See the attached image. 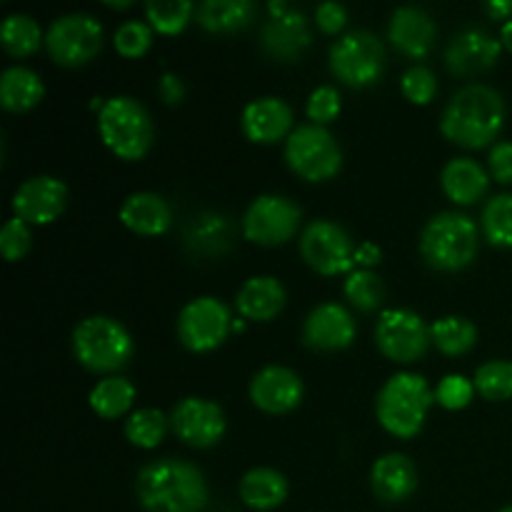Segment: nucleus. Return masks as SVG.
<instances>
[{
	"label": "nucleus",
	"instance_id": "f257e3e1",
	"mask_svg": "<svg viewBox=\"0 0 512 512\" xmlns=\"http://www.w3.org/2000/svg\"><path fill=\"white\" fill-rule=\"evenodd\" d=\"M145 512H200L208 505V483L200 468L178 458L153 460L135 478Z\"/></svg>",
	"mask_w": 512,
	"mask_h": 512
},
{
	"label": "nucleus",
	"instance_id": "f03ea898",
	"mask_svg": "<svg viewBox=\"0 0 512 512\" xmlns=\"http://www.w3.org/2000/svg\"><path fill=\"white\" fill-rule=\"evenodd\" d=\"M505 125V100L490 85L470 83L445 105L440 130L450 143L478 150L493 143Z\"/></svg>",
	"mask_w": 512,
	"mask_h": 512
},
{
	"label": "nucleus",
	"instance_id": "7ed1b4c3",
	"mask_svg": "<svg viewBox=\"0 0 512 512\" xmlns=\"http://www.w3.org/2000/svg\"><path fill=\"white\" fill-rule=\"evenodd\" d=\"M480 248V230L465 213L445 210L433 215L420 233V253L425 263L443 273L468 268Z\"/></svg>",
	"mask_w": 512,
	"mask_h": 512
},
{
	"label": "nucleus",
	"instance_id": "20e7f679",
	"mask_svg": "<svg viewBox=\"0 0 512 512\" xmlns=\"http://www.w3.org/2000/svg\"><path fill=\"white\" fill-rule=\"evenodd\" d=\"M435 403V393L428 380L418 373H395L385 380L375 400L378 423L390 435L400 440H410L423 430L430 405Z\"/></svg>",
	"mask_w": 512,
	"mask_h": 512
},
{
	"label": "nucleus",
	"instance_id": "39448f33",
	"mask_svg": "<svg viewBox=\"0 0 512 512\" xmlns=\"http://www.w3.org/2000/svg\"><path fill=\"white\" fill-rule=\"evenodd\" d=\"M98 133L110 153L133 163L148 155L155 138V125L140 100L130 95H113L100 105Z\"/></svg>",
	"mask_w": 512,
	"mask_h": 512
},
{
	"label": "nucleus",
	"instance_id": "423d86ee",
	"mask_svg": "<svg viewBox=\"0 0 512 512\" xmlns=\"http://www.w3.org/2000/svg\"><path fill=\"white\" fill-rule=\"evenodd\" d=\"M73 353L75 360L93 373H115L130 363L135 345L125 325L108 315H93L75 325Z\"/></svg>",
	"mask_w": 512,
	"mask_h": 512
},
{
	"label": "nucleus",
	"instance_id": "0eeeda50",
	"mask_svg": "<svg viewBox=\"0 0 512 512\" xmlns=\"http://www.w3.org/2000/svg\"><path fill=\"white\" fill-rule=\"evenodd\" d=\"M285 160L308 183H323L335 178L343 165V150L338 140L323 125H300L285 140Z\"/></svg>",
	"mask_w": 512,
	"mask_h": 512
},
{
	"label": "nucleus",
	"instance_id": "6e6552de",
	"mask_svg": "<svg viewBox=\"0 0 512 512\" xmlns=\"http://www.w3.org/2000/svg\"><path fill=\"white\" fill-rule=\"evenodd\" d=\"M330 70L350 88L378 83L385 70V45L370 30H350L330 45Z\"/></svg>",
	"mask_w": 512,
	"mask_h": 512
},
{
	"label": "nucleus",
	"instance_id": "1a4fd4ad",
	"mask_svg": "<svg viewBox=\"0 0 512 512\" xmlns=\"http://www.w3.org/2000/svg\"><path fill=\"white\" fill-rule=\"evenodd\" d=\"M45 48L63 68H80L103 48V25L88 13L60 15L45 33Z\"/></svg>",
	"mask_w": 512,
	"mask_h": 512
},
{
	"label": "nucleus",
	"instance_id": "9d476101",
	"mask_svg": "<svg viewBox=\"0 0 512 512\" xmlns=\"http://www.w3.org/2000/svg\"><path fill=\"white\" fill-rule=\"evenodd\" d=\"M375 345L388 360L410 365L423 358L433 345V335L418 313L405 308H390L380 313L375 325Z\"/></svg>",
	"mask_w": 512,
	"mask_h": 512
},
{
	"label": "nucleus",
	"instance_id": "9b49d317",
	"mask_svg": "<svg viewBox=\"0 0 512 512\" xmlns=\"http://www.w3.org/2000/svg\"><path fill=\"white\" fill-rule=\"evenodd\" d=\"M233 333V315L223 300L213 295L193 298L178 315V338L193 353L220 348Z\"/></svg>",
	"mask_w": 512,
	"mask_h": 512
},
{
	"label": "nucleus",
	"instance_id": "f8f14e48",
	"mask_svg": "<svg viewBox=\"0 0 512 512\" xmlns=\"http://www.w3.org/2000/svg\"><path fill=\"white\" fill-rule=\"evenodd\" d=\"M300 255L320 275L350 273L355 265V245L345 228L333 220H313L300 235Z\"/></svg>",
	"mask_w": 512,
	"mask_h": 512
},
{
	"label": "nucleus",
	"instance_id": "ddd939ff",
	"mask_svg": "<svg viewBox=\"0 0 512 512\" xmlns=\"http://www.w3.org/2000/svg\"><path fill=\"white\" fill-rule=\"evenodd\" d=\"M303 210L285 195H260L243 215V235L255 245H283L298 233Z\"/></svg>",
	"mask_w": 512,
	"mask_h": 512
},
{
	"label": "nucleus",
	"instance_id": "4468645a",
	"mask_svg": "<svg viewBox=\"0 0 512 512\" xmlns=\"http://www.w3.org/2000/svg\"><path fill=\"white\" fill-rule=\"evenodd\" d=\"M170 428L190 448H213L225 435V413L205 398H185L170 413Z\"/></svg>",
	"mask_w": 512,
	"mask_h": 512
},
{
	"label": "nucleus",
	"instance_id": "2eb2a0df",
	"mask_svg": "<svg viewBox=\"0 0 512 512\" xmlns=\"http://www.w3.org/2000/svg\"><path fill=\"white\" fill-rule=\"evenodd\" d=\"M68 205V188L53 175H35L20 183L13 195L15 218L33 225H50L63 215Z\"/></svg>",
	"mask_w": 512,
	"mask_h": 512
},
{
	"label": "nucleus",
	"instance_id": "dca6fc26",
	"mask_svg": "<svg viewBox=\"0 0 512 512\" xmlns=\"http://www.w3.org/2000/svg\"><path fill=\"white\" fill-rule=\"evenodd\" d=\"M355 318L340 303H323L308 313L303 323V343L318 353H335L353 345Z\"/></svg>",
	"mask_w": 512,
	"mask_h": 512
},
{
	"label": "nucleus",
	"instance_id": "f3484780",
	"mask_svg": "<svg viewBox=\"0 0 512 512\" xmlns=\"http://www.w3.org/2000/svg\"><path fill=\"white\" fill-rule=\"evenodd\" d=\"M313 43V30L303 10L290 8L285 15H268V20L260 28V48L268 58L280 63H293Z\"/></svg>",
	"mask_w": 512,
	"mask_h": 512
},
{
	"label": "nucleus",
	"instance_id": "a211bd4d",
	"mask_svg": "<svg viewBox=\"0 0 512 512\" xmlns=\"http://www.w3.org/2000/svg\"><path fill=\"white\" fill-rule=\"evenodd\" d=\"M250 400L263 413H290L303 400V380L285 365H268L250 380Z\"/></svg>",
	"mask_w": 512,
	"mask_h": 512
},
{
	"label": "nucleus",
	"instance_id": "6ab92c4d",
	"mask_svg": "<svg viewBox=\"0 0 512 512\" xmlns=\"http://www.w3.org/2000/svg\"><path fill=\"white\" fill-rule=\"evenodd\" d=\"M500 50H503V43L495 35H490L488 30L468 28L448 43L445 65L453 75L470 78V75L485 73V70L493 68L500 60Z\"/></svg>",
	"mask_w": 512,
	"mask_h": 512
},
{
	"label": "nucleus",
	"instance_id": "aec40b11",
	"mask_svg": "<svg viewBox=\"0 0 512 512\" xmlns=\"http://www.w3.org/2000/svg\"><path fill=\"white\" fill-rule=\"evenodd\" d=\"M240 125H243V133L248 140L260 145H273L290 133L293 110L283 98L265 95V98H255L245 105Z\"/></svg>",
	"mask_w": 512,
	"mask_h": 512
},
{
	"label": "nucleus",
	"instance_id": "412c9836",
	"mask_svg": "<svg viewBox=\"0 0 512 512\" xmlns=\"http://www.w3.org/2000/svg\"><path fill=\"white\" fill-rule=\"evenodd\" d=\"M388 38L403 55L423 60L435 45V20L423 8L403 5L390 18Z\"/></svg>",
	"mask_w": 512,
	"mask_h": 512
},
{
	"label": "nucleus",
	"instance_id": "4be33fe9",
	"mask_svg": "<svg viewBox=\"0 0 512 512\" xmlns=\"http://www.w3.org/2000/svg\"><path fill=\"white\" fill-rule=\"evenodd\" d=\"M370 485H373L375 498L383 503H403L418 488V468L408 455L388 453L375 460L370 470Z\"/></svg>",
	"mask_w": 512,
	"mask_h": 512
},
{
	"label": "nucleus",
	"instance_id": "5701e85b",
	"mask_svg": "<svg viewBox=\"0 0 512 512\" xmlns=\"http://www.w3.org/2000/svg\"><path fill=\"white\" fill-rule=\"evenodd\" d=\"M120 223L135 235L155 238V235L168 233L173 225V210L168 200L158 193H133L120 205Z\"/></svg>",
	"mask_w": 512,
	"mask_h": 512
},
{
	"label": "nucleus",
	"instance_id": "b1692460",
	"mask_svg": "<svg viewBox=\"0 0 512 512\" xmlns=\"http://www.w3.org/2000/svg\"><path fill=\"white\" fill-rule=\"evenodd\" d=\"M285 288L273 275H255L238 290L235 308L248 320H273L285 308Z\"/></svg>",
	"mask_w": 512,
	"mask_h": 512
},
{
	"label": "nucleus",
	"instance_id": "393cba45",
	"mask_svg": "<svg viewBox=\"0 0 512 512\" xmlns=\"http://www.w3.org/2000/svg\"><path fill=\"white\" fill-rule=\"evenodd\" d=\"M443 193L458 205H473L488 193V173L473 158H453L440 173Z\"/></svg>",
	"mask_w": 512,
	"mask_h": 512
},
{
	"label": "nucleus",
	"instance_id": "a878e982",
	"mask_svg": "<svg viewBox=\"0 0 512 512\" xmlns=\"http://www.w3.org/2000/svg\"><path fill=\"white\" fill-rule=\"evenodd\" d=\"M233 235L235 225L228 215L200 213L190 220L188 230H185V245H188L195 255L215 258V255L228 253L230 245H233Z\"/></svg>",
	"mask_w": 512,
	"mask_h": 512
},
{
	"label": "nucleus",
	"instance_id": "bb28decb",
	"mask_svg": "<svg viewBox=\"0 0 512 512\" xmlns=\"http://www.w3.org/2000/svg\"><path fill=\"white\" fill-rule=\"evenodd\" d=\"M288 498V480L273 468L248 470L240 480V500L248 508L268 512L280 508Z\"/></svg>",
	"mask_w": 512,
	"mask_h": 512
},
{
	"label": "nucleus",
	"instance_id": "cd10ccee",
	"mask_svg": "<svg viewBox=\"0 0 512 512\" xmlns=\"http://www.w3.org/2000/svg\"><path fill=\"white\" fill-rule=\"evenodd\" d=\"M43 80L25 65H13L0 75V105L10 113H25L43 100Z\"/></svg>",
	"mask_w": 512,
	"mask_h": 512
},
{
	"label": "nucleus",
	"instance_id": "c85d7f7f",
	"mask_svg": "<svg viewBox=\"0 0 512 512\" xmlns=\"http://www.w3.org/2000/svg\"><path fill=\"white\" fill-rule=\"evenodd\" d=\"M253 0H205L198 5L195 20L210 33H235L253 23Z\"/></svg>",
	"mask_w": 512,
	"mask_h": 512
},
{
	"label": "nucleus",
	"instance_id": "c756f323",
	"mask_svg": "<svg viewBox=\"0 0 512 512\" xmlns=\"http://www.w3.org/2000/svg\"><path fill=\"white\" fill-rule=\"evenodd\" d=\"M430 335H433V345L440 353L458 358V355L473 350L475 340H478V328H475L473 320L463 318V315H445L430 325Z\"/></svg>",
	"mask_w": 512,
	"mask_h": 512
},
{
	"label": "nucleus",
	"instance_id": "7c9ffc66",
	"mask_svg": "<svg viewBox=\"0 0 512 512\" xmlns=\"http://www.w3.org/2000/svg\"><path fill=\"white\" fill-rule=\"evenodd\" d=\"M0 43L13 58H28L40 48V43H45V35L38 20L25 13H13L0 25Z\"/></svg>",
	"mask_w": 512,
	"mask_h": 512
},
{
	"label": "nucleus",
	"instance_id": "2f4dec72",
	"mask_svg": "<svg viewBox=\"0 0 512 512\" xmlns=\"http://www.w3.org/2000/svg\"><path fill=\"white\" fill-rule=\"evenodd\" d=\"M135 400V388L130 380L110 375V378L100 380L93 390H90V408L95 415L103 420H115L130 410Z\"/></svg>",
	"mask_w": 512,
	"mask_h": 512
},
{
	"label": "nucleus",
	"instance_id": "473e14b6",
	"mask_svg": "<svg viewBox=\"0 0 512 512\" xmlns=\"http://www.w3.org/2000/svg\"><path fill=\"white\" fill-rule=\"evenodd\" d=\"M170 428V418L155 408L135 410L128 420H125V438L130 445L143 450L158 448L165 440V433Z\"/></svg>",
	"mask_w": 512,
	"mask_h": 512
},
{
	"label": "nucleus",
	"instance_id": "72a5a7b5",
	"mask_svg": "<svg viewBox=\"0 0 512 512\" xmlns=\"http://www.w3.org/2000/svg\"><path fill=\"white\" fill-rule=\"evenodd\" d=\"M483 235L495 248H512V193L490 198L483 208Z\"/></svg>",
	"mask_w": 512,
	"mask_h": 512
},
{
	"label": "nucleus",
	"instance_id": "f704fd0d",
	"mask_svg": "<svg viewBox=\"0 0 512 512\" xmlns=\"http://www.w3.org/2000/svg\"><path fill=\"white\" fill-rule=\"evenodd\" d=\"M198 13L190 0H153L145 5V18L153 30L163 35H178Z\"/></svg>",
	"mask_w": 512,
	"mask_h": 512
},
{
	"label": "nucleus",
	"instance_id": "c9c22d12",
	"mask_svg": "<svg viewBox=\"0 0 512 512\" xmlns=\"http://www.w3.org/2000/svg\"><path fill=\"white\" fill-rule=\"evenodd\" d=\"M345 298L358 308L360 313H373L383 305L385 300V285L378 273L373 270H353L343 285Z\"/></svg>",
	"mask_w": 512,
	"mask_h": 512
},
{
	"label": "nucleus",
	"instance_id": "e433bc0d",
	"mask_svg": "<svg viewBox=\"0 0 512 512\" xmlns=\"http://www.w3.org/2000/svg\"><path fill=\"white\" fill-rule=\"evenodd\" d=\"M475 390L490 403L512 398V360H488L475 373Z\"/></svg>",
	"mask_w": 512,
	"mask_h": 512
},
{
	"label": "nucleus",
	"instance_id": "4c0bfd02",
	"mask_svg": "<svg viewBox=\"0 0 512 512\" xmlns=\"http://www.w3.org/2000/svg\"><path fill=\"white\" fill-rule=\"evenodd\" d=\"M113 45L123 58H143L153 45V28L143 20H128L115 30Z\"/></svg>",
	"mask_w": 512,
	"mask_h": 512
},
{
	"label": "nucleus",
	"instance_id": "58836bf2",
	"mask_svg": "<svg viewBox=\"0 0 512 512\" xmlns=\"http://www.w3.org/2000/svg\"><path fill=\"white\" fill-rule=\"evenodd\" d=\"M400 88H403V95L415 105H428L433 103L435 93H438V78L430 68L425 65H413L403 73V80H400Z\"/></svg>",
	"mask_w": 512,
	"mask_h": 512
},
{
	"label": "nucleus",
	"instance_id": "ea45409f",
	"mask_svg": "<svg viewBox=\"0 0 512 512\" xmlns=\"http://www.w3.org/2000/svg\"><path fill=\"white\" fill-rule=\"evenodd\" d=\"M475 383L465 375H445L440 380L438 390H435V400L443 405L445 410H463L473 403Z\"/></svg>",
	"mask_w": 512,
	"mask_h": 512
},
{
	"label": "nucleus",
	"instance_id": "a19ab883",
	"mask_svg": "<svg viewBox=\"0 0 512 512\" xmlns=\"http://www.w3.org/2000/svg\"><path fill=\"white\" fill-rule=\"evenodd\" d=\"M30 243H33V233H30L28 223L20 218H10L0 230V250H3L5 260L18 263L28 255Z\"/></svg>",
	"mask_w": 512,
	"mask_h": 512
},
{
	"label": "nucleus",
	"instance_id": "79ce46f5",
	"mask_svg": "<svg viewBox=\"0 0 512 512\" xmlns=\"http://www.w3.org/2000/svg\"><path fill=\"white\" fill-rule=\"evenodd\" d=\"M340 105L343 103H340L338 88H333V85H320L308 98V118L315 125H323L325 128V125L333 123L340 115Z\"/></svg>",
	"mask_w": 512,
	"mask_h": 512
},
{
	"label": "nucleus",
	"instance_id": "37998d69",
	"mask_svg": "<svg viewBox=\"0 0 512 512\" xmlns=\"http://www.w3.org/2000/svg\"><path fill=\"white\" fill-rule=\"evenodd\" d=\"M315 23H318V28L323 33H340L348 25V8L340 3H333V0L330 3H320L318 10H315Z\"/></svg>",
	"mask_w": 512,
	"mask_h": 512
},
{
	"label": "nucleus",
	"instance_id": "c03bdc74",
	"mask_svg": "<svg viewBox=\"0 0 512 512\" xmlns=\"http://www.w3.org/2000/svg\"><path fill=\"white\" fill-rule=\"evenodd\" d=\"M490 173H493L495 180L500 183L512 185V143L510 140H503V143H495L493 150H490Z\"/></svg>",
	"mask_w": 512,
	"mask_h": 512
},
{
	"label": "nucleus",
	"instance_id": "a18cd8bd",
	"mask_svg": "<svg viewBox=\"0 0 512 512\" xmlns=\"http://www.w3.org/2000/svg\"><path fill=\"white\" fill-rule=\"evenodd\" d=\"M158 93L168 105H178L185 98V83L175 73H165L158 80Z\"/></svg>",
	"mask_w": 512,
	"mask_h": 512
},
{
	"label": "nucleus",
	"instance_id": "49530a36",
	"mask_svg": "<svg viewBox=\"0 0 512 512\" xmlns=\"http://www.w3.org/2000/svg\"><path fill=\"white\" fill-rule=\"evenodd\" d=\"M380 260H383V250L375 243H363L355 248V265H360V270H370Z\"/></svg>",
	"mask_w": 512,
	"mask_h": 512
},
{
	"label": "nucleus",
	"instance_id": "de8ad7c7",
	"mask_svg": "<svg viewBox=\"0 0 512 512\" xmlns=\"http://www.w3.org/2000/svg\"><path fill=\"white\" fill-rule=\"evenodd\" d=\"M485 13L495 20H510L512 18V0H493V3L483 5Z\"/></svg>",
	"mask_w": 512,
	"mask_h": 512
},
{
	"label": "nucleus",
	"instance_id": "09e8293b",
	"mask_svg": "<svg viewBox=\"0 0 512 512\" xmlns=\"http://www.w3.org/2000/svg\"><path fill=\"white\" fill-rule=\"evenodd\" d=\"M500 43H503V48H508L512 53V18L505 20L503 28H500Z\"/></svg>",
	"mask_w": 512,
	"mask_h": 512
},
{
	"label": "nucleus",
	"instance_id": "8fccbe9b",
	"mask_svg": "<svg viewBox=\"0 0 512 512\" xmlns=\"http://www.w3.org/2000/svg\"><path fill=\"white\" fill-rule=\"evenodd\" d=\"M243 328H245L243 320H233V330H243Z\"/></svg>",
	"mask_w": 512,
	"mask_h": 512
},
{
	"label": "nucleus",
	"instance_id": "3c124183",
	"mask_svg": "<svg viewBox=\"0 0 512 512\" xmlns=\"http://www.w3.org/2000/svg\"><path fill=\"white\" fill-rule=\"evenodd\" d=\"M108 5H110V8H128L130 3H108Z\"/></svg>",
	"mask_w": 512,
	"mask_h": 512
},
{
	"label": "nucleus",
	"instance_id": "603ef678",
	"mask_svg": "<svg viewBox=\"0 0 512 512\" xmlns=\"http://www.w3.org/2000/svg\"><path fill=\"white\" fill-rule=\"evenodd\" d=\"M500 512H512V505H508V508H503Z\"/></svg>",
	"mask_w": 512,
	"mask_h": 512
}]
</instances>
